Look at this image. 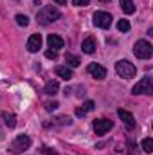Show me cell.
<instances>
[{
	"instance_id": "6da1fadb",
	"label": "cell",
	"mask_w": 153,
	"mask_h": 155,
	"mask_svg": "<svg viewBox=\"0 0 153 155\" xmlns=\"http://www.w3.org/2000/svg\"><path fill=\"white\" fill-rule=\"evenodd\" d=\"M60 18H61V13H60V9L54 7V5H45V7H41L38 11V15H36V20H38V24H41V25H49V24H52V22H56V20H60Z\"/></svg>"
},
{
	"instance_id": "7a4b0ae2",
	"label": "cell",
	"mask_w": 153,
	"mask_h": 155,
	"mask_svg": "<svg viewBox=\"0 0 153 155\" xmlns=\"http://www.w3.org/2000/svg\"><path fill=\"white\" fill-rule=\"evenodd\" d=\"M133 54H135L139 60H148V58H151V54H153L151 43H150L148 40H139V41L135 43V47H133Z\"/></svg>"
},
{
	"instance_id": "3957f363",
	"label": "cell",
	"mask_w": 153,
	"mask_h": 155,
	"mask_svg": "<svg viewBox=\"0 0 153 155\" xmlns=\"http://www.w3.org/2000/svg\"><path fill=\"white\" fill-rule=\"evenodd\" d=\"M115 71H117V74L121 78H133L137 74V69L133 67V63H130L128 60H119L117 63H115Z\"/></svg>"
},
{
	"instance_id": "277c9868",
	"label": "cell",
	"mask_w": 153,
	"mask_h": 155,
	"mask_svg": "<svg viewBox=\"0 0 153 155\" xmlns=\"http://www.w3.org/2000/svg\"><path fill=\"white\" fill-rule=\"evenodd\" d=\"M92 20H94V25L101 27V29H108L112 25V15L106 13V11H96Z\"/></svg>"
},
{
	"instance_id": "5b68a950",
	"label": "cell",
	"mask_w": 153,
	"mask_h": 155,
	"mask_svg": "<svg viewBox=\"0 0 153 155\" xmlns=\"http://www.w3.org/2000/svg\"><path fill=\"white\" fill-rule=\"evenodd\" d=\"M29 146H31V137L29 135H18L11 144V153H22L24 150H29Z\"/></svg>"
},
{
	"instance_id": "8992f818",
	"label": "cell",
	"mask_w": 153,
	"mask_h": 155,
	"mask_svg": "<svg viewBox=\"0 0 153 155\" xmlns=\"http://www.w3.org/2000/svg\"><path fill=\"white\" fill-rule=\"evenodd\" d=\"M132 92L135 94V96H139V94H151L153 92V81L150 76H144L133 88H132Z\"/></svg>"
},
{
	"instance_id": "52a82bcc",
	"label": "cell",
	"mask_w": 153,
	"mask_h": 155,
	"mask_svg": "<svg viewBox=\"0 0 153 155\" xmlns=\"http://www.w3.org/2000/svg\"><path fill=\"white\" fill-rule=\"evenodd\" d=\"M114 126V123L110 119H96L94 121V130H96V135H105L106 132H110Z\"/></svg>"
},
{
	"instance_id": "ba28073f",
	"label": "cell",
	"mask_w": 153,
	"mask_h": 155,
	"mask_svg": "<svg viewBox=\"0 0 153 155\" xmlns=\"http://www.w3.org/2000/svg\"><path fill=\"white\" fill-rule=\"evenodd\" d=\"M117 116L121 117V121H122V123H124V124H126L130 130H133V128H135V117L132 116L128 110H124V108H119V110H117Z\"/></svg>"
},
{
	"instance_id": "9c48e42d",
	"label": "cell",
	"mask_w": 153,
	"mask_h": 155,
	"mask_svg": "<svg viewBox=\"0 0 153 155\" xmlns=\"http://www.w3.org/2000/svg\"><path fill=\"white\" fill-rule=\"evenodd\" d=\"M88 72L96 79H105L106 78V69L103 65H99V63H90L88 65Z\"/></svg>"
},
{
	"instance_id": "30bf717a",
	"label": "cell",
	"mask_w": 153,
	"mask_h": 155,
	"mask_svg": "<svg viewBox=\"0 0 153 155\" xmlns=\"http://www.w3.org/2000/svg\"><path fill=\"white\" fill-rule=\"evenodd\" d=\"M47 43H49V47H50L52 51L63 49V45H65L63 38H61V36H58V35H49V36H47Z\"/></svg>"
},
{
	"instance_id": "8fae6325",
	"label": "cell",
	"mask_w": 153,
	"mask_h": 155,
	"mask_svg": "<svg viewBox=\"0 0 153 155\" xmlns=\"http://www.w3.org/2000/svg\"><path fill=\"white\" fill-rule=\"evenodd\" d=\"M40 49H41V36L40 35H33L27 40V51L29 52H38Z\"/></svg>"
},
{
	"instance_id": "7c38bea8",
	"label": "cell",
	"mask_w": 153,
	"mask_h": 155,
	"mask_svg": "<svg viewBox=\"0 0 153 155\" xmlns=\"http://www.w3.org/2000/svg\"><path fill=\"white\" fill-rule=\"evenodd\" d=\"M81 49H83V52L85 54H94L96 52V49H97V43H96V38H86L83 41V45H81Z\"/></svg>"
},
{
	"instance_id": "4fadbf2b",
	"label": "cell",
	"mask_w": 153,
	"mask_h": 155,
	"mask_svg": "<svg viewBox=\"0 0 153 155\" xmlns=\"http://www.w3.org/2000/svg\"><path fill=\"white\" fill-rule=\"evenodd\" d=\"M58 90H60V83H58V81L50 79V81L45 83V94H49V96H56Z\"/></svg>"
},
{
	"instance_id": "5bb4252c",
	"label": "cell",
	"mask_w": 153,
	"mask_h": 155,
	"mask_svg": "<svg viewBox=\"0 0 153 155\" xmlns=\"http://www.w3.org/2000/svg\"><path fill=\"white\" fill-rule=\"evenodd\" d=\"M121 9L124 15H133L135 13V4L133 0H121Z\"/></svg>"
},
{
	"instance_id": "9a60e30c",
	"label": "cell",
	"mask_w": 153,
	"mask_h": 155,
	"mask_svg": "<svg viewBox=\"0 0 153 155\" xmlns=\"http://www.w3.org/2000/svg\"><path fill=\"white\" fill-rule=\"evenodd\" d=\"M56 74H58V76L61 78V79H65V81L72 79V71H70L69 67H63V65L56 67Z\"/></svg>"
},
{
	"instance_id": "2e32d148",
	"label": "cell",
	"mask_w": 153,
	"mask_h": 155,
	"mask_svg": "<svg viewBox=\"0 0 153 155\" xmlns=\"http://www.w3.org/2000/svg\"><path fill=\"white\" fill-rule=\"evenodd\" d=\"M2 117H4V123H5V126H9V128H15V126H16V116H15V114L4 112V114H2Z\"/></svg>"
},
{
	"instance_id": "e0dca14e",
	"label": "cell",
	"mask_w": 153,
	"mask_h": 155,
	"mask_svg": "<svg viewBox=\"0 0 153 155\" xmlns=\"http://www.w3.org/2000/svg\"><path fill=\"white\" fill-rule=\"evenodd\" d=\"M65 61H67L70 67H77V65L81 63V60L77 58L76 54H72V52H67V54H65Z\"/></svg>"
},
{
	"instance_id": "ac0fdd59",
	"label": "cell",
	"mask_w": 153,
	"mask_h": 155,
	"mask_svg": "<svg viewBox=\"0 0 153 155\" xmlns=\"http://www.w3.org/2000/svg\"><path fill=\"white\" fill-rule=\"evenodd\" d=\"M142 150H144L146 153H151V152H153V141L150 139V137L142 139Z\"/></svg>"
},
{
	"instance_id": "d6986e66",
	"label": "cell",
	"mask_w": 153,
	"mask_h": 155,
	"mask_svg": "<svg viewBox=\"0 0 153 155\" xmlns=\"http://www.w3.org/2000/svg\"><path fill=\"white\" fill-rule=\"evenodd\" d=\"M117 29H119L121 33H128V31H130V22H128V20H119Z\"/></svg>"
},
{
	"instance_id": "ffe728a7",
	"label": "cell",
	"mask_w": 153,
	"mask_h": 155,
	"mask_svg": "<svg viewBox=\"0 0 153 155\" xmlns=\"http://www.w3.org/2000/svg\"><path fill=\"white\" fill-rule=\"evenodd\" d=\"M16 24L22 25V27H27L29 25V18L25 15H16Z\"/></svg>"
},
{
	"instance_id": "44dd1931",
	"label": "cell",
	"mask_w": 153,
	"mask_h": 155,
	"mask_svg": "<svg viewBox=\"0 0 153 155\" xmlns=\"http://www.w3.org/2000/svg\"><path fill=\"white\" fill-rule=\"evenodd\" d=\"M83 110L85 112H90V110H94V101H85V105H83Z\"/></svg>"
},
{
	"instance_id": "7402d4cb",
	"label": "cell",
	"mask_w": 153,
	"mask_h": 155,
	"mask_svg": "<svg viewBox=\"0 0 153 155\" xmlns=\"http://www.w3.org/2000/svg\"><path fill=\"white\" fill-rule=\"evenodd\" d=\"M88 2L90 0H72V4L77 5V7H85V5H88Z\"/></svg>"
},
{
	"instance_id": "603a6c76",
	"label": "cell",
	"mask_w": 153,
	"mask_h": 155,
	"mask_svg": "<svg viewBox=\"0 0 153 155\" xmlns=\"http://www.w3.org/2000/svg\"><path fill=\"white\" fill-rule=\"evenodd\" d=\"M45 58H49V60H56L58 54H56V51H47V52H45Z\"/></svg>"
},
{
	"instance_id": "cb8c5ba5",
	"label": "cell",
	"mask_w": 153,
	"mask_h": 155,
	"mask_svg": "<svg viewBox=\"0 0 153 155\" xmlns=\"http://www.w3.org/2000/svg\"><path fill=\"white\" fill-rule=\"evenodd\" d=\"M58 107H60V105H58V103H49V105H47V110H49V112H50V110H56V108H58Z\"/></svg>"
},
{
	"instance_id": "d4e9b609",
	"label": "cell",
	"mask_w": 153,
	"mask_h": 155,
	"mask_svg": "<svg viewBox=\"0 0 153 155\" xmlns=\"http://www.w3.org/2000/svg\"><path fill=\"white\" fill-rule=\"evenodd\" d=\"M85 114H86V112H85L83 108H77V110H76V116H79V117H83Z\"/></svg>"
},
{
	"instance_id": "484cf974",
	"label": "cell",
	"mask_w": 153,
	"mask_h": 155,
	"mask_svg": "<svg viewBox=\"0 0 153 155\" xmlns=\"http://www.w3.org/2000/svg\"><path fill=\"white\" fill-rule=\"evenodd\" d=\"M56 4H60V5H67V0H54Z\"/></svg>"
},
{
	"instance_id": "4316f807",
	"label": "cell",
	"mask_w": 153,
	"mask_h": 155,
	"mask_svg": "<svg viewBox=\"0 0 153 155\" xmlns=\"http://www.w3.org/2000/svg\"><path fill=\"white\" fill-rule=\"evenodd\" d=\"M99 2H110V0H99Z\"/></svg>"
}]
</instances>
